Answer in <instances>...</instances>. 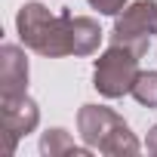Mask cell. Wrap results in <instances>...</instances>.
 I'll return each instance as SVG.
<instances>
[{"label": "cell", "instance_id": "obj_5", "mask_svg": "<svg viewBox=\"0 0 157 157\" xmlns=\"http://www.w3.org/2000/svg\"><path fill=\"white\" fill-rule=\"evenodd\" d=\"M40 123V111L28 93L0 96V129H3V154L16 151V142L34 132Z\"/></svg>", "mask_w": 157, "mask_h": 157}, {"label": "cell", "instance_id": "obj_11", "mask_svg": "<svg viewBox=\"0 0 157 157\" xmlns=\"http://www.w3.org/2000/svg\"><path fill=\"white\" fill-rule=\"evenodd\" d=\"M145 145H148V151H151V154H157V126L148 132V142H145Z\"/></svg>", "mask_w": 157, "mask_h": 157}, {"label": "cell", "instance_id": "obj_4", "mask_svg": "<svg viewBox=\"0 0 157 157\" xmlns=\"http://www.w3.org/2000/svg\"><path fill=\"white\" fill-rule=\"evenodd\" d=\"M154 34H157V0H136L117 16L114 31H111V43L129 46L132 52L145 56Z\"/></svg>", "mask_w": 157, "mask_h": 157}, {"label": "cell", "instance_id": "obj_2", "mask_svg": "<svg viewBox=\"0 0 157 157\" xmlns=\"http://www.w3.org/2000/svg\"><path fill=\"white\" fill-rule=\"evenodd\" d=\"M77 129L90 148H99L102 154H139L142 148L126 120L105 105H83L77 111Z\"/></svg>", "mask_w": 157, "mask_h": 157}, {"label": "cell", "instance_id": "obj_1", "mask_svg": "<svg viewBox=\"0 0 157 157\" xmlns=\"http://www.w3.org/2000/svg\"><path fill=\"white\" fill-rule=\"evenodd\" d=\"M71 13L52 16L43 3H25L16 16V28L22 43L46 59L71 56Z\"/></svg>", "mask_w": 157, "mask_h": 157}, {"label": "cell", "instance_id": "obj_9", "mask_svg": "<svg viewBox=\"0 0 157 157\" xmlns=\"http://www.w3.org/2000/svg\"><path fill=\"white\" fill-rule=\"evenodd\" d=\"M132 99L139 105L157 108V71H142L132 83Z\"/></svg>", "mask_w": 157, "mask_h": 157}, {"label": "cell", "instance_id": "obj_7", "mask_svg": "<svg viewBox=\"0 0 157 157\" xmlns=\"http://www.w3.org/2000/svg\"><path fill=\"white\" fill-rule=\"evenodd\" d=\"M102 43V28L90 16L71 19V56H93Z\"/></svg>", "mask_w": 157, "mask_h": 157}, {"label": "cell", "instance_id": "obj_10", "mask_svg": "<svg viewBox=\"0 0 157 157\" xmlns=\"http://www.w3.org/2000/svg\"><path fill=\"white\" fill-rule=\"evenodd\" d=\"M93 10H99L102 16H120L126 10V0H86Z\"/></svg>", "mask_w": 157, "mask_h": 157}, {"label": "cell", "instance_id": "obj_8", "mask_svg": "<svg viewBox=\"0 0 157 157\" xmlns=\"http://www.w3.org/2000/svg\"><path fill=\"white\" fill-rule=\"evenodd\" d=\"M40 154L43 157H59V154H90V148H80V145H74V139L65 132V129H49L43 132L40 139Z\"/></svg>", "mask_w": 157, "mask_h": 157}, {"label": "cell", "instance_id": "obj_6", "mask_svg": "<svg viewBox=\"0 0 157 157\" xmlns=\"http://www.w3.org/2000/svg\"><path fill=\"white\" fill-rule=\"evenodd\" d=\"M28 90V59L19 46H0V96H22Z\"/></svg>", "mask_w": 157, "mask_h": 157}, {"label": "cell", "instance_id": "obj_3", "mask_svg": "<svg viewBox=\"0 0 157 157\" xmlns=\"http://www.w3.org/2000/svg\"><path fill=\"white\" fill-rule=\"evenodd\" d=\"M139 52H132L129 46H117L111 43L99 59H96V71H93V86L105 96V99H120L126 93H132L139 71Z\"/></svg>", "mask_w": 157, "mask_h": 157}]
</instances>
